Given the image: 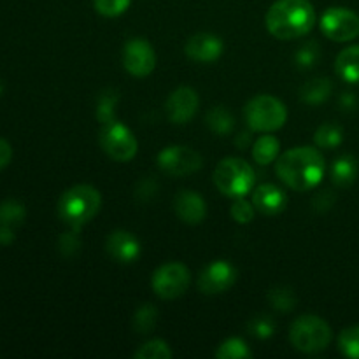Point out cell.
I'll return each mask as SVG.
<instances>
[{
    "label": "cell",
    "instance_id": "2",
    "mask_svg": "<svg viewBox=\"0 0 359 359\" xmlns=\"http://www.w3.org/2000/svg\"><path fill=\"white\" fill-rule=\"evenodd\" d=\"M316 9L309 0H277L265 16L270 34L280 41L307 35L314 28Z\"/></svg>",
    "mask_w": 359,
    "mask_h": 359
},
{
    "label": "cell",
    "instance_id": "16",
    "mask_svg": "<svg viewBox=\"0 0 359 359\" xmlns=\"http://www.w3.org/2000/svg\"><path fill=\"white\" fill-rule=\"evenodd\" d=\"M251 202L258 212L265 216H277L287 207V195L276 184H262L252 191Z\"/></svg>",
    "mask_w": 359,
    "mask_h": 359
},
{
    "label": "cell",
    "instance_id": "6",
    "mask_svg": "<svg viewBox=\"0 0 359 359\" xmlns=\"http://www.w3.org/2000/svg\"><path fill=\"white\" fill-rule=\"evenodd\" d=\"M290 340L302 353H321L332 342V328L318 316H302L291 325Z\"/></svg>",
    "mask_w": 359,
    "mask_h": 359
},
{
    "label": "cell",
    "instance_id": "19",
    "mask_svg": "<svg viewBox=\"0 0 359 359\" xmlns=\"http://www.w3.org/2000/svg\"><path fill=\"white\" fill-rule=\"evenodd\" d=\"M335 70L346 83H359V44L339 53L335 60Z\"/></svg>",
    "mask_w": 359,
    "mask_h": 359
},
{
    "label": "cell",
    "instance_id": "24",
    "mask_svg": "<svg viewBox=\"0 0 359 359\" xmlns=\"http://www.w3.org/2000/svg\"><path fill=\"white\" fill-rule=\"evenodd\" d=\"M207 125L217 135H228L233 130V116L226 107L217 105V107L210 109L207 114Z\"/></svg>",
    "mask_w": 359,
    "mask_h": 359
},
{
    "label": "cell",
    "instance_id": "31",
    "mask_svg": "<svg viewBox=\"0 0 359 359\" xmlns=\"http://www.w3.org/2000/svg\"><path fill=\"white\" fill-rule=\"evenodd\" d=\"M132 0H93V6L98 14L105 18H116L125 13Z\"/></svg>",
    "mask_w": 359,
    "mask_h": 359
},
{
    "label": "cell",
    "instance_id": "20",
    "mask_svg": "<svg viewBox=\"0 0 359 359\" xmlns=\"http://www.w3.org/2000/svg\"><path fill=\"white\" fill-rule=\"evenodd\" d=\"M333 84L328 77H314V79L307 81V83L302 86L300 97L305 104L318 105L323 104L325 100H328V97L332 95Z\"/></svg>",
    "mask_w": 359,
    "mask_h": 359
},
{
    "label": "cell",
    "instance_id": "32",
    "mask_svg": "<svg viewBox=\"0 0 359 359\" xmlns=\"http://www.w3.org/2000/svg\"><path fill=\"white\" fill-rule=\"evenodd\" d=\"M249 332L258 339H269L276 332V323L269 316H258V318L251 319L249 323Z\"/></svg>",
    "mask_w": 359,
    "mask_h": 359
},
{
    "label": "cell",
    "instance_id": "26",
    "mask_svg": "<svg viewBox=\"0 0 359 359\" xmlns=\"http://www.w3.org/2000/svg\"><path fill=\"white\" fill-rule=\"evenodd\" d=\"M216 356L219 359H245L251 358L252 353L244 340L235 337V339L224 340V342L217 347Z\"/></svg>",
    "mask_w": 359,
    "mask_h": 359
},
{
    "label": "cell",
    "instance_id": "28",
    "mask_svg": "<svg viewBox=\"0 0 359 359\" xmlns=\"http://www.w3.org/2000/svg\"><path fill=\"white\" fill-rule=\"evenodd\" d=\"M339 347L344 356L359 359V325L346 328L340 333Z\"/></svg>",
    "mask_w": 359,
    "mask_h": 359
},
{
    "label": "cell",
    "instance_id": "8",
    "mask_svg": "<svg viewBox=\"0 0 359 359\" xmlns=\"http://www.w3.org/2000/svg\"><path fill=\"white\" fill-rule=\"evenodd\" d=\"M100 146L107 156L116 161H130L135 158L139 144L132 130L118 121L104 125L100 132Z\"/></svg>",
    "mask_w": 359,
    "mask_h": 359
},
{
    "label": "cell",
    "instance_id": "25",
    "mask_svg": "<svg viewBox=\"0 0 359 359\" xmlns=\"http://www.w3.org/2000/svg\"><path fill=\"white\" fill-rule=\"evenodd\" d=\"M158 321V311L154 305L146 304L135 312V318H133V330L140 335H147L154 330Z\"/></svg>",
    "mask_w": 359,
    "mask_h": 359
},
{
    "label": "cell",
    "instance_id": "38",
    "mask_svg": "<svg viewBox=\"0 0 359 359\" xmlns=\"http://www.w3.org/2000/svg\"><path fill=\"white\" fill-rule=\"evenodd\" d=\"M2 91H4V86H2V83H0V97H2Z\"/></svg>",
    "mask_w": 359,
    "mask_h": 359
},
{
    "label": "cell",
    "instance_id": "10",
    "mask_svg": "<svg viewBox=\"0 0 359 359\" xmlns=\"http://www.w3.org/2000/svg\"><path fill=\"white\" fill-rule=\"evenodd\" d=\"M200 153L186 146H168L158 154V167L172 177H186L202 168Z\"/></svg>",
    "mask_w": 359,
    "mask_h": 359
},
{
    "label": "cell",
    "instance_id": "5",
    "mask_svg": "<svg viewBox=\"0 0 359 359\" xmlns=\"http://www.w3.org/2000/svg\"><path fill=\"white\" fill-rule=\"evenodd\" d=\"M244 118L249 128L255 132L270 133L283 128L287 119L286 105L270 95H258L251 98L244 107Z\"/></svg>",
    "mask_w": 359,
    "mask_h": 359
},
{
    "label": "cell",
    "instance_id": "12",
    "mask_svg": "<svg viewBox=\"0 0 359 359\" xmlns=\"http://www.w3.org/2000/svg\"><path fill=\"white\" fill-rule=\"evenodd\" d=\"M237 280V270L228 262H214L198 277V290L203 294H219L230 290Z\"/></svg>",
    "mask_w": 359,
    "mask_h": 359
},
{
    "label": "cell",
    "instance_id": "15",
    "mask_svg": "<svg viewBox=\"0 0 359 359\" xmlns=\"http://www.w3.org/2000/svg\"><path fill=\"white\" fill-rule=\"evenodd\" d=\"M105 251L118 263H133L140 256V242L130 231L116 230L105 241Z\"/></svg>",
    "mask_w": 359,
    "mask_h": 359
},
{
    "label": "cell",
    "instance_id": "17",
    "mask_svg": "<svg viewBox=\"0 0 359 359\" xmlns=\"http://www.w3.org/2000/svg\"><path fill=\"white\" fill-rule=\"evenodd\" d=\"M174 210L179 219L186 224H200L205 219L207 214V207L202 196L195 191H189V189H184V191L175 195Z\"/></svg>",
    "mask_w": 359,
    "mask_h": 359
},
{
    "label": "cell",
    "instance_id": "11",
    "mask_svg": "<svg viewBox=\"0 0 359 359\" xmlns=\"http://www.w3.org/2000/svg\"><path fill=\"white\" fill-rule=\"evenodd\" d=\"M123 67L135 77H147L156 67L153 46L144 39H132L123 48Z\"/></svg>",
    "mask_w": 359,
    "mask_h": 359
},
{
    "label": "cell",
    "instance_id": "21",
    "mask_svg": "<svg viewBox=\"0 0 359 359\" xmlns=\"http://www.w3.org/2000/svg\"><path fill=\"white\" fill-rule=\"evenodd\" d=\"M280 142L273 135H262L252 146V158L258 165H269L279 158Z\"/></svg>",
    "mask_w": 359,
    "mask_h": 359
},
{
    "label": "cell",
    "instance_id": "23",
    "mask_svg": "<svg viewBox=\"0 0 359 359\" xmlns=\"http://www.w3.org/2000/svg\"><path fill=\"white\" fill-rule=\"evenodd\" d=\"M344 140V130L335 123H325L316 130L314 142L321 149H333L339 147Z\"/></svg>",
    "mask_w": 359,
    "mask_h": 359
},
{
    "label": "cell",
    "instance_id": "30",
    "mask_svg": "<svg viewBox=\"0 0 359 359\" xmlns=\"http://www.w3.org/2000/svg\"><path fill=\"white\" fill-rule=\"evenodd\" d=\"M116 104H118V93L116 91H105L98 100L97 118L104 125L116 121Z\"/></svg>",
    "mask_w": 359,
    "mask_h": 359
},
{
    "label": "cell",
    "instance_id": "33",
    "mask_svg": "<svg viewBox=\"0 0 359 359\" xmlns=\"http://www.w3.org/2000/svg\"><path fill=\"white\" fill-rule=\"evenodd\" d=\"M255 210L256 209L255 205H252V202H248V200L244 198H237V202L231 205L230 214L237 223L248 224L255 219Z\"/></svg>",
    "mask_w": 359,
    "mask_h": 359
},
{
    "label": "cell",
    "instance_id": "3",
    "mask_svg": "<svg viewBox=\"0 0 359 359\" xmlns=\"http://www.w3.org/2000/svg\"><path fill=\"white\" fill-rule=\"evenodd\" d=\"M102 196L97 188L90 184H77L67 189L58 202V214L63 223L72 230H81L98 214Z\"/></svg>",
    "mask_w": 359,
    "mask_h": 359
},
{
    "label": "cell",
    "instance_id": "22",
    "mask_svg": "<svg viewBox=\"0 0 359 359\" xmlns=\"http://www.w3.org/2000/svg\"><path fill=\"white\" fill-rule=\"evenodd\" d=\"M27 210H25L23 203L18 200H6L0 203V228H7V230H16L23 223Z\"/></svg>",
    "mask_w": 359,
    "mask_h": 359
},
{
    "label": "cell",
    "instance_id": "4",
    "mask_svg": "<svg viewBox=\"0 0 359 359\" xmlns=\"http://www.w3.org/2000/svg\"><path fill=\"white\" fill-rule=\"evenodd\" d=\"M255 170L241 158H224L214 170V184L230 198H244L255 188Z\"/></svg>",
    "mask_w": 359,
    "mask_h": 359
},
{
    "label": "cell",
    "instance_id": "27",
    "mask_svg": "<svg viewBox=\"0 0 359 359\" xmlns=\"http://www.w3.org/2000/svg\"><path fill=\"white\" fill-rule=\"evenodd\" d=\"M172 356H174V353L168 347V344L160 339L149 340L135 353L137 359H170Z\"/></svg>",
    "mask_w": 359,
    "mask_h": 359
},
{
    "label": "cell",
    "instance_id": "14",
    "mask_svg": "<svg viewBox=\"0 0 359 359\" xmlns=\"http://www.w3.org/2000/svg\"><path fill=\"white\" fill-rule=\"evenodd\" d=\"M223 41H221L217 35L205 34V32L193 35V37H189V41L186 42V55H188V58L200 63L216 62V60L223 55Z\"/></svg>",
    "mask_w": 359,
    "mask_h": 359
},
{
    "label": "cell",
    "instance_id": "7",
    "mask_svg": "<svg viewBox=\"0 0 359 359\" xmlns=\"http://www.w3.org/2000/svg\"><path fill=\"white\" fill-rule=\"evenodd\" d=\"M191 273L182 263H165L151 279L153 291L163 300H175L188 291Z\"/></svg>",
    "mask_w": 359,
    "mask_h": 359
},
{
    "label": "cell",
    "instance_id": "18",
    "mask_svg": "<svg viewBox=\"0 0 359 359\" xmlns=\"http://www.w3.org/2000/svg\"><path fill=\"white\" fill-rule=\"evenodd\" d=\"M330 174H332L333 184L339 186V188H349L358 179V160L354 156H351V154H344V156L337 158L333 161L332 168H330Z\"/></svg>",
    "mask_w": 359,
    "mask_h": 359
},
{
    "label": "cell",
    "instance_id": "36",
    "mask_svg": "<svg viewBox=\"0 0 359 359\" xmlns=\"http://www.w3.org/2000/svg\"><path fill=\"white\" fill-rule=\"evenodd\" d=\"M11 158H13V147L6 139H0V170L11 163Z\"/></svg>",
    "mask_w": 359,
    "mask_h": 359
},
{
    "label": "cell",
    "instance_id": "34",
    "mask_svg": "<svg viewBox=\"0 0 359 359\" xmlns=\"http://www.w3.org/2000/svg\"><path fill=\"white\" fill-rule=\"evenodd\" d=\"M319 60V48L316 42H309L304 48L298 49L297 53V63L302 69H311L316 65V62Z\"/></svg>",
    "mask_w": 359,
    "mask_h": 359
},
{
    "label": "cell",
    "instance_id": "13",
    "mask_svg": "<svg viewBox=\"0 0 359 359\" xmlns=\"http://www.w3.org/2000/svg\"><path fill=\"white\" fill-rule=\"evenodd\" d=\"M198 95L195 90L188 86L177 88L172 91L170 97L167 98V116L172 123L175 125H186L193 119V116L198 111Z\"/></svg>",
    "mask_w": 359,
    "mask_h": 359
},
{
    "label": "cell",
    "instance_id": "35",
    "mask_svg": "<svg viewBox=\"0 0 359 359\" xmlns=\"http://www.w3.org/2000/svg\"><path fill=\"white\" fill-rule=\"evenodd\" d=\"M77 231L79 230L67 231V233H63L62 237H60V251L65 256H72L74 252L79 251L81 238L77 237Z\"/></svg>",
    "mask_w": 359,
    "mask_h": 359
},
{
    "label": "cell",
    "instance_id": "37",
    "mask_svg": "<svg viewBox=\"0 0 359 359\" xmlns=\"http://www.w3.org/2000/svg\"><path fill=\"white\" fill-rule=\"evenodd\" d=\"M235 144H238L241 147H245L249 144V135L245 132H242L241 135H237V139H235Z\"/></svg>",
    "mask_w": 359,
    "mask_h": 359
},
{
    "label": "cell",
    "instance_id": "1",
    "mask_svg": "<svg viewBox=\"0 0 359 359\" xmlns=\"http://www.w3.org/2000/svg\"><path fill=\"white\" fill-rule=\"evenodd\" d=\"M325 158L316 147H293L276 160V174L294 191L316 188L325 177Z\"/></svg>",
    "mask_w": 359,
    "mask_h": 359
},
{
    "label": "cell",
    "instance_id": "9",
    "mask_svg": "<svg viewBox=\"0 0 359 359\" xmlns=\"http://www.w3.org/2000/svg\"><path fill=\"white\" fill-rule=\"evenodd\" d=\"M321 30L330 41L349 42L359 37V16L347 7H330L321 16Z\"/></svg>",
    "mask_w": 359,
    "mask_h": 359
},
{
    "label": "cell",
    "instance_id": "29",
    "mask_svg": "<svg viewBox=\"0 0 359 359\" xmlns=\"http://www.w3.org/2000/svg\"><path fill=\"white\" fill-rule=\"evenodd\" d=\"M269 300L273 309L283 312L293 311L294 305H297V297L290 287H273L269 293Z\"/></svg>",
    "mask_w": 359,
    "mask_h": 359
}]
</instances>
